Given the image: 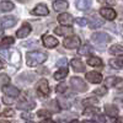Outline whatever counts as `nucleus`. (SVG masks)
Wrapping results in <instances>:
<instances>
[{"mask_svg":"<svg viewBox=\"0 0 123 123\" xmlns=\"http://www.w3.org/2000/svg\"><path fill=\"white\" fill-rule=\"evenodd\" d=\"M27 65L28 67H36V65H39L44 63L47 60L48 55L44 53V52H39V50H35V52H30L27 53Z\"/></svg>","mask_w":123,"mask_h":123,"instance_id":"nucleus-1","label":"nucleus"},{"mask_svg":"<svg viewBox=\"0 0 123 123\" xmlns=\"http://www.w3.org/2000/svg\"><path fill=\"white\" fill-rule=\"evenodd\" d=\"M70 85L73 86L74 90L79 91V92H85L87 90V86L85 84V81L80 78H76V76H73L70 79Z\"/></svg>","mask_w":123,"mask_h":123,"instance_id":"nucleus-2","label":"nucleus"},{"mask_svg":"<svg viewBox=\"0 0 123 123\" xmlns=\"http://www.w3.org/2000/svg\"><path fill=\"white\" fill-rule=\"evenodd\" d=\"M91 39L94 41L95 43L101 44V43H107L111 41V37L106 33V32H95L91 36Z\"/></svg>","mask_w":123,"mask_h":123,"instance_id":"nucleus-3","label":"nucleus"},{"mask_svg":"<svg viewBox=\"0 0 123 123\" xmlns=\"http://www.w3.org/2000/svg\"><path fill=\"white\" fill-rule=\"evenodd\" d=\"M64 47L68 49H76L80 46V38L78 36H71L68 37L67 39H64Z\"/></svg>","mask_w":123,"mask_h":123,"instance_id":"nucleus-4","label":"nucleus"},{"mask_svg":"<svg viewBox=\"0 0 123 123\" xmlns=\"http://www.w3.org/2000/svg\"><path fill=\"white\" fill-rule=\"evenodd\" d=\"M100 15L106 20H115L117 14L112 7H102L100 9Z\"/></svg>","mask_w":123,"mask_h":123,"instance_id":"nucleus-5","label":"nucleus"},{"mask_svg":"<svg viewBox=\"0 0 123 123\" xmlns=\"http://www.w3.org/2000/svg\"><path fill=\"white\" fill-rule=\"evenodd\" d=\"M0 22H1V26L4 28H10V27H14L17 22V20L15 16H4L0 18Z\"/></svg>","mask_w":123,"mask_h":123,"instance_id":"nucleus-6","label":"nucleus"},{"mask_svg":"<svg viewBox=\"0 0 123 123\" xmlns=\"http://www.w3.org/2000/svg\"><path fill=\"white\" fill-rule=\"evenodd\" d=\"M58 21H59V24H62L63 26H70L71 24H73L74 20H73V16H71L70 14L63 12V14H59Z\"/></svg>","mask_w":123,"mask_h":123,"instance_id":"nucleus-7","label":"nucleus"},{"mask_svg":"<svg viewBox=\"0 0 123 123\" xmlns=\"http://www.w3.org/2000/svg\"><path fill=\"white\" fill-rule=\"evenodd\" d=\"M86 79L92 84H100L102 81V75L97 71H90V73H86Z\"/></svg>","mask_w":123,"mask_h":123,"instance_id":"nucleus-8","label":"nucleus"},{"mask_svg":"<svg viewBox=\"0 0 123 123\" xmlns=\"http://www.w3.org/2000/svg\"><path fill=\"white\" fill-rule=\"evenodd\" d=\"M54 33L58 36H68L73 33V28L70 26H58L54 28Z\"/></svg>","mask_w":123,"mask_h":123,"instance_id":"nucleus-9","label":"nucleus"},{"mask_svg":"<svg viewBox=\"0 0 123 123\" xmlns=\"http://www.w3.org/2000/svg\"><path fill=\"white\" fill-rule=\"evenodd\" d=\"M37 90H38L39 94H42V95H44V96H47V95L49 94V86H48L47 79H42V80L39 81L38 85H37Z\"/></svg>","mask_w":123,"mask_h":123,"instance_id":"nucleus-10","label":"nucleus"},{"mask_svg":"<svg viewBox=\"0 0 123 123\" xmlns=\"http://www.w3.org/2000/svg\"><path fill=\"white\" fill-rule=\"evenodd\" d=\"M3 91H4L5 95H7V96H10V97H17V96L20 95L18 89H16V87L12 86V85H6V86H4V87H3Z\"/></svg>","mask_w":123,"mask_h":123,"instance_id":"nucleus-11","label":"nucleus"},{"mask_svg":"<svg viewBox=\"0 0 123 123\" xmlns=\"http://www.w3.org/2000/svg\"><path fill=\"white\" fill-rule=\"evenodd\" d=\"M32 14L33 15H39V16H47L49 14V10L44 4H39L32 10Z\"/></svg>","mask_w":123,"mask_h":123,"instance_id":"nucleus-12","label":"nucleus"},{"mask_svg":"<svg viewBox=\"0 0 123 123\" xmlns=\"http://www.w3.org/2000/svg\"><path fill=\"white\" fill-rule=\"evenodd\" d=\"M30 33H31V26H30L28 24H24L22 27L16 32V36H17L18 38H25V37H27Z\"/></svg>","mask_w":123,"mask_h":123,"instance_id":"nucleus-13","label":"nucleus"},{"mask_svg":"<svg viewBox=\"0 0 123 123\" xmlns=\"http://www.w3.org/2000/svg\"><path fill=\"white\" fill-rule=\"evenodd\" d=\"M43 44L47 48H54L58 46V39H55L53 36H44L43 37Z\"/></svg>","mask_w":123,"mask_h":123,"instance_id":"nucleus-14","label":"nucleus"},{"mask_svg":"<svg viewBox=\"0 0 123 123\" xmlns=\"http://www.w3.org/2000/svg\"><path fill=\"white\" fill-rule=\"evenodd\" d=\"M70 65L75 71H78V73H83V71L85 70V65L83 64V62L79 60V59H71Z\"/></svg>","mask_w":123,"mask_h":123,"instance_id":"nucleus-15","label":"nucleus"},{"mask_svg":"<svg viewBox=\"0 0 123 123\" xmlns=\"http://www.w3.org/2000/svg\"><path fill=\"white\" fill-rule=\"evenodd\" d=\"M35 106H36V104H35V101H32V100H26V101H20L18 104H17V107L20 108V110H32V108H35Z\"/></svg>","mask_w":123,"mask_h":123,"instance_id":"nucleus-16","label":"nucleus"},{"mask_svg":"<svg viewBox=\"0 0 123 123\" xmlns=\"http://www.w3.org/2000/svg\"><path fill=\"white\" fill-rule=\"evenodd\" d=\"M69 7V3L68 1H64V0H58V1H54L53 3V9L55 11H63V10H67Z\"/></svg>","mask_w":123,"mask_h":123,"instance_id":"nucleus-17","label":"nucleus"},{"mask_svg":"<svg viewBox=\"0 0 123 123\" xmlns=\"http://www.w3.org/2000/svg\"><path fill=\"white\" fill-rule=\"evenodd\" d=\"M105 111L110 117H117L118 116V108L115 105H105Z\"/></svg>","mask_w":123,"mask_h":123,"instance_id":"nucleus-18","label":"nucleus"},{"mask_svg":"<svg viewBox=\"0 0 123 123\" xmlns=\"http://www.w3.org/2000/svg\"><path fill=\"white\" fill-rule=\"evenodd\" d=\"M92 52H94V49H92V47H91L89 43L81 46V47L78 49V53H79L80 55H89V54L92 53Z\"/></svg>","mask_w":123,"mask_h":123,"instance_id":"nucleus-19","label":"nucleus"},{"mask_svg":"<svg viewBox=\"0 0 123 123\" xmlns=\"http://www.w3.org/2000/svg\"><path fill=\"white\" fill-rule=\"evenodd\" d=\"M76 7L79 10H81V11H85V10H87L90 6H91V1H89V0H79V1L75 3Z\"/></svg>","mask_w":123,"mask_h":123,"instance_id":"nucleus-20","label":"nucleus"},{"mask_svg":"<svg viewBox=\"0 0 123 123\" xmlns=\"http://www.w3.org/2000/svg\"><path fill=\"white\" fill-rule=\"evenodd\" d=\"M68 73H69V70H68L67 68H62V69H59L58 71H55L54 75H53V78H54L55 80H62V79H64V78L68 75Z\"/></svg>","mask_w":123,"mask_h":123,"instance_id":"nucleus-21","label":"nucleus"},{"mask_svg":"<svg viewBox=\"0 0 123 123\" xmlns=\"http://www.w3.org/2000/svg\"><path fill=\"white\" fill-rule=\"evenodd\" d=\"M110 53L113 55H123V46L121 44H113L110 48Z\"/></svg>","mask_w":123,"mask_h":123,"instance_id":"nucleus-22","label":"nucleus"},{"mask_svg":"<svg viewBox=\"0 0 123 123\" xmlns=\"http://www.w3.org/2000/svg\"><path fill=\"white\" fill-rule=\"evenodd\" d=\"M110 65L113 69H122L123 68V57L117 58V59H111L110 60Z\"/></svg>","mask_w":123,"mask_h":123,"instance_id":"nucleus-23","label":"nucleus"},{"mask_svg":"<svg viewBox=\"0 0 123 123\" xmlns=\"http://www.w3.org/2000/svg\"><path fill=\"white\" fill-rule=\"evenodd\" d=\"M12 9H14V4L11 1H3V3H0V11L7 12V11H11Z\"/></svg>","mask_w":123,"mask_h":123,"instance_id":"nucleus-24","label":"nucleus"},{"mask_svg":"<svg viewBox=\"0 0 123 123\" xmlns=\"http://www.w3.org/2000/svg\"><path fill=\"white\" fill-rule=\"evenodd\" d=\"M14 42H15V39H14L12 37H4V38L1 39V42H0V47L4 49V48H6V47H10L11 44H14Z\"/></svg>","mask_w":123,"mask_h":123,"instance_id":"nucleus-25","label":"nucleus"},{"mask_svg":"<svg viewBox=\"0 0 123 123\" xmlns=\"http://www.w3.org/2000/svg\"><path fill=\"white\" fill-rule=\"evenodd\" d=\"M90 27L91 28H97L100 26H104L105 25V20H101V18H92L90 20Z\"/></svg>","mask_w":123,"mask_h":123,"instance_id":"nucleus-26","label":"nucleus"},{"mask_svg":"<svg viewBox=\"0 0 123 123\" xmlns=\"http://www.w3.org/2000/svg\"><path fill=\"white\" fill-rule=\"evenodd\" d=\"M87 64L91 67H101L102 65V60L97 57H90L87 59Z\"/></svg>","mask_w":123,"mask_h":123,"instance_id":"nucleus-27","label":"nucleus"},{"mask_svg":"<svg viewBox=\"0 0 123 123\" xmlns=\"http://www.w3.org/2000/svg\"><path fill=\"white\" fill-rule=\"evenodd\" d=\"M20 58H21L20 53L17 52V50H15V52H12L11 57L9 58V62H10V63H12V64H15V65H18L20 64Z\"/></svg>","mask_w":123,"mask_h":123,"instance_id":"nucleus-28","label":"nucleus"},{"mask_svg":"<svg viewBox=\"0 0 123 123\" xmlns=\"http://www.w3.org/2000/svg\"><path fill=\"white\" fill-rule=\"evenodd\" d=\"M118 81H119V79L118 78H116V76H110V78H107L106 79V81H105V83H106V86H113V85H116L117 83H118Z\"/></svg>","mask_w":123,"mask_h":123,"instance_id":"nucleus-29","label":"nucleus"},{"mask_svg":"<svg viewBox=\"0 0 123 123\" xmlns=\"http://www.w3.org/2000/svg\"><path fill=\"white\" fill-rule=\"evenodd\" d=\"M10 83V78L6 74H0V86H6Z\"/></svg>","mask_w":123,"mask_h":123,"instance_id":"nucleus-30","label":"nucleus"},{"mask_svg":"<svg viewBox=\"0 0 123 123\" xmlns=\"http://www.w3.org/2000/svg\"><path fill=\"white\" fill-rule=\"evenodd\" d=\"M94 94H95V95H98V96H104V95H106V94H107V89H106V87H100V89H96V90L94 91Z\"/></svg>","mask_w":123,"mask_h":123,"instance_id":"nucleus-31","label":"nucleus"},{"mask_svg":"<svg viewBox=\"0 0 123 123\" xmlns=\"http://www.w3.org/2000/svg\"><path fill=\"white\" fill-rule=\"evenodd\" d=\"M97 102H98V100H97V98L89 97V98L84 100V105H95V104H97Z\"/></svg>","mask_w":123,"mask_h":123,"instance_id":"nucleus-32","label":"nucleus"},{"mask_svg":"<svg viewBox=\"0 0 123 123\" xmlns=\"http://www.w3.org/2000/svg\"><path fill=\"white\" fill-rule=\"evenodd\" d=\"M67 90V84L65 83H60L58 86H57V92H59V94H63V92H65Z\"/></svg>","mask_w":123,"mask_h":123,"instance_id":"nucleus-33","label":"nucleus"},{"mask_svg":"<svg viewBox=\"0 0 123 123\" xmlns=\"http://www.w3.org/2000/svg\"><path fill=\"white\" fill-rule=\"evenodd\" d=\"M0 57H1L3 59H6V60H9V58H10V55H9V52L6 49H0Z\"/></svg>","mask_w":123,"mask_h":123,"instance_id":"nucleus-34","label":"nucleus"},{"mask_svg":"<svg viewBox=\"0 0 123 123\" xmlns=\"http://www.w3.org/2000/svg\"><path fill=\"white\" fill-rule=\"evenodd\" d=\"M76 22H78V25H79V26H86L89 21H87L86 18H84V17H80V18H78V20H76Z\"/></svg>","mask_w":123,"mask_h":123,"instance_id":"nucleus-35","label":"nucleus"},{"mask_svg":"<svg viewBox=\"0 0 123 123\" xmlns=\"http://www.w3.org/2000/svg\"><path fill=\"white\" fill-rule=\"evenodd\" d=\"M14 115H15V111L10 110V108H7V110H5L3 112V116H14Z\"/></svg>","mask_w":123,"mask_h":123,"instance_id":"nucleus-36","label":"nucleus"},{"mask_svg":"<svg viewBox=\"0 0 123 123\" xmlns=\"http://www.w3.org/2000/svg\"><path fill=\"white\" fill-rule=\"evenodd\" d=\"M96 122L97 123H106V119H105V117L102 115H97L96 116Z\"/></svg>","mask_w":123,"mask_h":123,"instance_id":"nucleus-37","label":"nucleus"},{"mask_svg":"<svg viewBox=\"0 0 123 123\" xmlns=\"http://www.w3.org/2000/svg\"><path fill=\"white\" fill-rule=\"evenodd\" d=\"M38 116H47V117H49L50 116V112L47 111V110H41L38 112Z\"/></svg>","mask_w":123,"mask_h":123,"instance_id":"nucleus-38","label":"nucleus"},{"mask_svg":"<svg viewBox=\"0 0 123 123\" xmlns=\"http://www.w3.org/2000/svg\"><path fill=\"white\" fill-rule=\"evenodd\" d=\"M3 102L5 105H11V104H14V100L12 98H9V97H4L3 98Z\"/></svg>","mask_w":123,"mask_h":123,"instance_id":"nucleus-39","label":"nucleus"},{"mask_svg":"<svg viewBox=\"0 0 123 123\" xmlns=\"http://www.w3.org/2000/svg\"><path fill=\"white\" fill-rule=\"evenodd\" d=\"M57 64H58V65H64V64H67V59H62V60H59Z\"/></svg>","mask_w":123,"mask_h":123,"instance_id":"nucleus-40","label":"nucleus"},{"mask_svg":"<svg viewBox=\"0 0 123 123\" xmlns=\"http://www.w3.org/2000/svg\"><path fill=\"white\" fill-rule=\"evenodd\" d=\"M39 123H54L52 119H49V118H47V119H43V121H41Z\"/></svg>","mask_w":123,"mask_h":123,"instance_id":"nucleus-41","label":"nucleus"},{"mask_svg":"<svg viewBox=\"0 0 123 123\" xmlns=\"http://www.w3.org/2000/svg\"><path fill=\"white\" fill-rule=\"evenodd\" d=\"M22 118H32V115H27V113H24V115H22Z\"/></svg>","mask_w":123,"mask_h":123,"instance_id":"nucleus-42","label":"nucleus"},{"mask_svg":"<svg viewBox=\"0 0 123 123\" xmlns=\"http://www.w3.org/2000/svg\"><path fill=\"white\" fill-rule=\"evenodd\" d=\"M69 123H80L78 119H73V121H71V122H69Z\"/></svg>","mask_w":123,"mask_h":123,"instance_id":"nucleus-43","label":"nucleus"},{"mask_svg":"<svg viewBox=\"0 0 123 123\" xmlns=\"http://www.w3.org/2000/svg\"><path fill=\"white\" fill-rule=\"evenodd\" d=\"M83 123H95V122H92V121H84Z\"/></svg>","mask_w":123,"mask_h":123,"instance_id":"nucleus-44","label":"nucleus"},{"mask_svg":"<svg viewBox=\"0 0 123 123\" xmlns=\"http://www.w3.org/2000/svg\"><path fill=\"white\" fill-rule=\"evenodd\" d=\"M0 123H10L9 121H0Z\"/></svg>","mask_w":123,"mask_h":123,"instance_id":"nucleus-45","label":"nucleus"},{"mask_svg":"<svg viewBox=\"0 0 123 123\" xmlns=\"http://www.w3.org/2000/svg\"><path fill=\"white\" fill-rule=\"evenodd\" d=\"M1 68H3V62L0 60V69H1Z\"/></svg>","mask_w":123,"mask_h":123,"instance_id":"nucleus-46","label":"nucleus"},{"mask_svg":"<svg viewBox=\"0 0 123 123\" xmlns=\"http://www.w3.org/2000/svg\"><path fill=\"white\" fill-rule=\"evenodd\" d=\"M26 123H35V122H31V121H28V122H26Z\"/></svg>","mask_w":123,"mask_h":123,"instance_id":"nucleus-47","label":"nucleus"}]
</instances>
